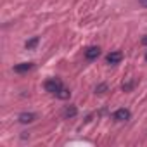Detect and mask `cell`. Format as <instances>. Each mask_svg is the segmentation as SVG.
<instances>
[{
	"label": "cell",
	"mask_w": 147,
	"mask_h": 147,
	"mask_svg": "<svg viewBox=\"0 0 147 147\" xmlns=\"http://www.w3.org/2000/svg\"><path fill=\"white\" fill-rule=\"evenodd\" d=\"M43 88H45V92H49V94L55 95L57 92H61V90L64 88V83H62L59 78H49V80H45Z\"/></svg>",
	"instance_id": "1"
},
{
	"label": "cell",
	"mask_w": 147,
	"mask_h": 147,
	"mask_svg": "<svg viewBox=\"0 0 147 147\" xmlns=\"http://www.w3.org/2000/svg\"><path fill=\"white\" fill-rule=\"evenodd\" d=\"M130 118H131V113H130V109H126V107H119V109H116V111L113 113V119L118 121V123L128 121Z\"/></svg>",
	"instance_id": "2"
},
{
	"label": "cell",
	"mask_w": 147,
	"mask_h": 147,
	"mask_svg": "<svg viewBox=\"0 0 147 147\" xmlns=\"http://www.w3.org/2000/svg\"><path fill=\"white\" fill-rule=\"evenodd\" d=\"M121 61H123V52H121V50H113V52H109V54L106 55V62L111 64V66H116V64H119Z\"/></svg>",
	"instance_id": "3"
},
{
	"label": "cell",
	"mask_w": 147,
	"mask_h": 147,
	"mask_svg": "<svg viewBox=\"0 0 147 147\" xmlns=\"http://www.w3.org/2000/svg\"><path fill=\"white\" fill-rule=\"evenodd\" d=\"M99 55H100V49H99L97 45H92V47H88V49L85 50V59H87V61H95Z\"/></svg>",
	"instance_id": "4"
},
{
	"label": "cell",
	"mask_w": 147,
	"mask_h": 147,
	"mask_svg": "<svg viewBox=\"0 0 147 147\" xmlns=\"http://www.w3.org/2000/svg\"><path fill=\"white\" fill-rule=\"evenodd\" d=\"M31 69H33V62H21V64L14 66V73H18V75H24V73H28Z\"/></svg>",
	"instance_id": "5"
},
{
	"label": "cell",
	"mask_w": 147,
	"mask_h": 147,
	"mask_svg": "<svg viewBox=\"0 0 147 147\" xmlns=\"http://www.w3.org/2000/svg\"><path fill=\"white\" fill-rule=\"evenodd\" d=\"M76 114H78V107H76V106H73V104H69V106H66V107L62 109V116H64L66 119L75 118Z\"/></svg>",
	"instance_id": "6"
},
{
	"label": "cell",
	"mask_w": 147,
	"mask_h": 147,
	"mask_svg": "<svg viewBox=\"0 0 147 147\" xmlns=\"http://www.w3.org/2000/svg\"><path fill=\"white\" fill-rule=\"evenodd\" d=\"M18 119H19V123H23V125H30V123H33V121L36 119V114H35V113H21V114L18 116Z\"/></svg>",
	"instance_id": "7"
},
{
	"label": "cell",
	"mask_w": 147,
	"mask_h": 147,
	"mask_svg": "<svg viewBox=\"0 0 147 147\" xmlns=\"http://www.w3.org/2000/svg\"><path fill=\"white\" fill-rule=\"evenodd\" d=\"M55 97H57V99H61V100H67V99L71 97V90L64 87L61 92H57V94H55Z\"/></svg>",
	"instance_id": "8"
},
{
	"label": "cell",
	"mask_w": 147,
	"mask_h": 147,
	"mask_svg": "<svg viewBox=\"0 0 147 147\" xmlns=\"http://www.w3.org/2000/svg\"><path fill=\"white\" fill-rule=\"evenodd\" d=\"M38 42H40V38H38V36L30 38V40L26 42V49H28V50H35V47L38 45Z\"/></svg>",
	"instance_id": "9"
},
{
	"label": "cell",
	"mask_w": 147,
	"mask_h": 147,
	"mask_svg": "<svg viewBox=\"0 0 147 147\" xmlns=\"http://www.w3.org/2000/svg\"><path fill=\"white\" fill-rule=\"evenodd\" d=\"M133 87H135V80H128V82H125L123 83V92H131L133 90Z\"/></svg>",
	"instance_id": "10"
},
{
	"label": "cell",
	"mask_w": 147,
	"mask_h": 147,
	"mask_svg": "<svg viewBox=\"0 0 147 147\" xmlns=\"http://www.w3.org/2000/svg\"><path fill=\"white\" fill-rule=\"evenodd\" d=\"M107 90H109L107 83H99V85L95 87V94H106Z\"/></svg>",
	"instance_id": "11"
},
{
	"label": "cell",
	"mask_w": 147,
	"mask_h": 147,
	"mask_svg": "<svg viewBox=\"0 0 147 147\" xmlns=\"http://www.w3.org/2000/svg\"><path fill=\"white\" fill-rule=\"evenodd\" d=\"M138 4H140L142 7H145V9H147V0H138Z\"/></svg>",
	"instance_id": "12"
},
{
	"label": "cell",
	"mask_w": 147,
	"mask_h": 147,
	"mask_svg": "<svg viewBox=\"0 0 147 147\" xmlns=\"http://www.w3.org/2000/svg\"><path fill=\"white\" fill-rule=\"evenodd\" d=\"M142 45H147V35H145V36L142 38Z\"/></svg>",
	"instance_id": "13"
},
{
	"label": "cell",
	"mask_w": 147,
	"mask_h": 147,
	"mask_svg": "<svg viewBox=\"0 0 147 147\" xmlns=\"http://www.w3.org/2000/svg\"><path fill=\"white\" fill-rule=\"evenodd\" d=\"M145 61H147V52H145Z\"/></svg>",
	"instance_id": "14"
}]
</instances>
